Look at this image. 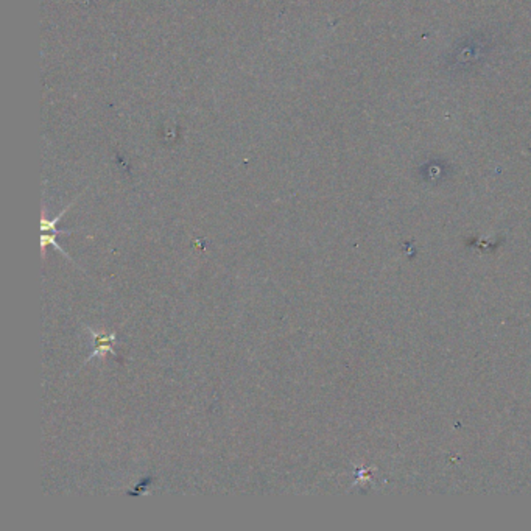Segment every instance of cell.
Returning <instances> with one entry per match:
<instances>
[{
  "label": "cell",
  "mask_w": 531,
  "mask_h": 531,
  "mask_svg": "<svg viewBox=\"0 0 531 531\" xmlns=\"http://www.w3.org/2000/svg\"><path fill=\"white\" fill-rule=\"evenodd\" d=\"M74 202H75V201L70 202V205H69L67 207H64V209H63V212H59L58 216H56L55 218H52V220L47 218V216H45V209H43V217H41V251H43V258H45L47 248H49V247H55L59 253L64 254V258H65V259L72 260V258H70V256L64 251L61 244H58V242H56V237H58L59 234H61V232H64V234H70V232H72V231H58V229H56V225H58L59 222H61L63 216H64L65 212L69 211V207L72 206Z\"/></svg>",
  "instance_id": "1"
},
{
  "label": "cell",
  "mask_w": 531,
  "mask_h": 531,
  "mask_svg": "<svg viewBox=\"0 0 531 531\" xmlns=\"http://www.w3.org/2000/svg\"><path fill=\"white\" fill-rule=\"evenodd\" d=\"M87 331L91 332V335L94 337L95 349H94L92 354L87 357L85 363L91 362L92 359H95V357L105 359V357L108 355V354L116 355V351H114V344H116V340H117L116 332L105 333V332H101V331H94V329H91V327H87Z\"/></svg>",
  "instance_id": "2"
}]
</instances>
